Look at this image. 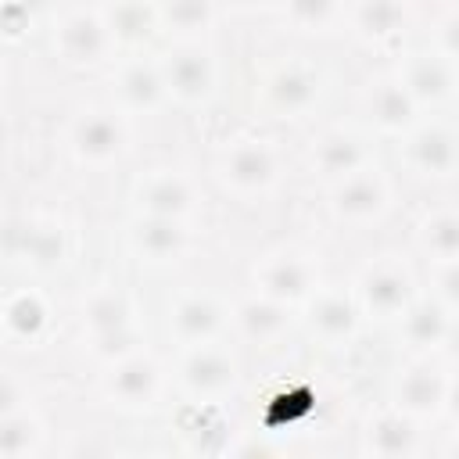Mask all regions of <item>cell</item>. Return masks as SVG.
<instances>
[{
    "label": "cell",
    "mask_w": 459,
    "mask_h": 459,
    "mask_svg": "<svg viewBox=\"0 0 459 459\" xmlns=\"http://www.w3.org/2000/svg\"><path fill=\"white\" fill-rule=\"evenodd\" d=\"M82 337H86V348L93 351L97 362H115L129 351H140L143 337H140V326H136V305L133 298L122 290V287H93L86 298H82Z\"/></svg>",
    "instance_id": "cell-1"
},
{
    "label": "cell",
    "mask_w": 459,
    "mask_h": 459,
    "mask_svg": "<svg viewBox=\"0 0 459 459\" xmlns=\"http://www.w3.org/2000/svg\"><path fill=\"white\" fill-rule=\"evenodd\" d=\"M215 176L226 194H233L240 201H258L276 190V183L283 176V161H280V151L273 140L237 136L222 147V154L215 161Z\"/></svg>",
    "instance_id": "cell-2"
},
{
    "label": "cell",
    "mask_w": 459,
    "mask_h": 459,
    "mask_svg": "<svg viewBox=\"0 0 459 459\" xmlns=\"http://www.w3.org/2000/svg\"><path fill=\"white\" fill-rule=\"evenodd\" d=\"M172 380L186 402H226L240 384V362L222 341L179 348Z\"/></svg>",
    "instance_id": "cell-3"
},
{
    "label": "cell",
    "mask_w": 459,
    "mask_h": 459,
    "mask_svg": "<svg viewBox=\"0 0 459 459\" xmlns=\"http://www.w3.org/2000/svg\"><path fill=\"white\" fill-rule=\"evenodd\" d=\"M169 100L179 108H204L219 90V65L201 39H176L158 54Z\"/></svg>",
    "instance_id": "cell-4"
},
{
    "label": "cell",
    "mask_w": 459,
    "mask_h": 459,
    "mask_svg": "<svg viewBox=\"0 0 459 459\" xmlns=\"http://www.w3.org/2000/svg\"><path fill=\"white\" fill-rule=\"evenodd\" d=\"M326 212L341 226H380L391 215V183L377 165L326 183Z\"/></svg>",
    "instance_id": "cell-5"
},
{
    "label": "cell",
    "mask_w": 459,
    "mask_h": 459,
    "mask_svg": "<svg viewBox=\"0 0 459 459\" xmlns=\"http://www.w3.org/2000/svg\"><path fill=\"white\" fill-rule=\"evenodd\" d=\"M420 298V287H416V276L409 273V265L394 255H384V258H373L359 280H355V301L362 308L366 319H377V323H398L402 312Z\"/></svg>",
    "instance_id": "cell-6"
},
{
    "label": "cell",
    "mask_w": 459,
    "mask_h": 459,
    "mask_svg": "<svg viewBox=\"0 0 459 459\" xmlns=\"http://www.w3.org/2000/svg\"><path fill=\"white\" fill-rule=\"evenodd\" d=\"M50 47H54V57L68 68H100V65H108L122 54L108 22H104V14L86 11V7L65 11L54 22Z\"/></svg>",
    "instance_id": "cell-7"
},
{
    "label": "cell",
    "mask_w": 459,
    "mask_h": 459,
    "mask_svg": "<svg viewBox=\"0 0 459 459\" xmlns=\"http://www.w3.org/2000/svg\"><path fill=\"white\" fill-rule=\"evenodd\" d=\"M100 394L118 412H151L165 394V373L158 359L140 348L104 366Z\"/></svg>",
    "instance_id": "cell-8"
},
{
    "label": "cell",
    "mask_w": 459,
    "mask_h": 459,
    "mask_svg": "<svg viewBox=\"0 0 459 459\" xmlns=\"http://www.w3.org/2000/svg\"><path fill=\"white\" fill-rule=\"evenodd\" d=\"M398 161L420 179H455L459 176V126L445 118H420L398 140Z\"/></svg>",
    "instance_id": "cell-9"
},
{
    "label": "cell",
    "mask_w": 459,
    "mask_h": 459,
    "mask_svg": "<svg viewBox=\"0 0 459 459\" xmlns=\"http://www.w3.org/2000/svg\"><path fill=\"white\" fill-rule=\"evenodd\" d=\"M65 147L86 169L115 165L129 147V129H126L122 111H115V108H86V111H79L68 122Z\"/></svg>",
    "instance_id": "cell-10"
},
{
    "label": "cell",
    "mask_w": 459,
    "mask_h": 459,
    "mask_svg": "<svg viewBox=\"0 0 459 459\" xmlns=\"http://www.w3.org/2000/svg\"><path fill=\"white\" fill-rule=\"evenodd\" d=\"M326 97V75L305 61L273 65L258 82V100L276 118H305Z\"/></svg>",
    "instance_id": "cell-11"
},
{
    "label": "cell",
    "mask_w": 459,
    "mask_h": 459,
    "mask_svg": "<svg viewBox=\"0 0 459 459\" xmlns=\"http://www.w3.org/2000/svg\"><path fill=\"white\" fill-rule=\"evenodd\" d=\"M197 201H201L197 197V183L186 172L169 169V165L140 172L133 179V190H129L133 215H161V219L186 222L197 212Z\"/></svg>",
    "instance_id": "cell-12"
},
{
    "label": "cell",
    "mask_w": 459,
    "mask_h": 459,
    "mask_svg": "<svg viewBox=\"0 0 459 459\" xmlns=\"http://www.w3.org/2000/svg\"><path fill=\"white\" fill-rule=\"evenodd\" d=\"M319 265L308 251H273L255 265V290L269 294L283 305H290L294 312H301V305L319 290Z\"/></svg>",
    "instance_id": "cell-13"
},
{
    "label": "cell",
    "mask_w": 459,
    "mask_h": 459,
    "mask_svg": "<svg viewBox=\"0 0 459 459\" xmlns=\"http://www.w3.org/2000/svg\"><path fill=\"white\" fill-rule=\"evenodd\" d=\"M394 75L412 93L420 111H437V108L452 104L459 93V65H452L448 57H441L430 47L405 50L394 65Z\"/></svg>",
    "instance_id": "cell-14"
},
{
    "label": "cell",
    "mask_w": 459,
    "mask_h": 459,
    "mask_svg": "<svg viewBox=\"0 0 459 459\" xmlns=\"http://www.w3.org/2000/svg\"><path fill=\"white\" fill-rule=\"evenodd\" d=\"M362 308L355 301V290H341V287H319L305 305H301V326L312 341H319L323 348H344L359 337L362 330Z\"/></svg>",
    "instance_id": "cell-15"
},
{
    "label": "cell",
    "mask_w": 459,
    "mask_h": 459,
    "mask_svg": "<svg viewBox=\"0 0 459 459\" xmlns=\"http://www.w3.org/2000/svg\"><path fill=\"white\" fill-rule=\"evenodd\" d=\"M448 377L452 373H445V366H437L430 355H412L391 380V405L412 420H434L445 412Z\"/></svg>",
    "instance_id": "cell-16"
},
{
    "label": "cell",
    "mask_w": 459,
    "mask_h": 459,
    "mask_svg": "<svg viewBox=\"0 0 459 459\" xmlns=\"http://www.w3.org/2000/svg\"><path fill=\"white\" fill-rule=\"evenodd\" d=\"M111 93L122 115H154L161 111L169 100L158 57H143V54H126L115 61L111 72Z\"/></svg>",
    "instance_id": "cell-17"
},
{
    "label": "cell",
    "mask_w": 459,
    "mask_h": 459,
    "mask_svg": "<svg viewBox=\"0 0 459 459\" xmlns=\"http://www.w3.org/2000/svg\"><path fill=\"white\" fill-rule=\"evenodd\" d=\"M169 337L179 344V348H190V344H208V341H222L226 326H230V312L226 305L208 294V290H179L172 301H169Z\"/></svg>",
    "instance_id": "cell-18"
},
{
    "label": "cell",
    "mask_w": 459,
    "mask_h": 459,
    "mask_svg": "<svg viewBox=\"0 0 459 459\" xmlns=\"http://www.w3.org/2000/svg\"><path fill=\"white\" fill-rule=\"evenodd\" d=\"M126 251L154 269L176 265L190 251V230L179 219H161V215H133L126 222Z\"/></svg>",
    "instance_id": "cell-19"
},
{
    "label": "cell",
    "mask_w": 459,
    "mask_h": 459,
    "mask_svg": "<svg viewBox=\"0 0 459 459\" xmlns=\"http://www.w3.org/2000/svg\"><path fill=\"white\" fill-rule=\"evenodd\" d=\"M362 115L369 122V129H377L380 136H391V140H402L420 118V104L412 100V93L402 86V79L391 72V75H377L366 93H362Z\"/></svg>",
    "instance_id": "cell-20"
},
{
    "label": "cell",
    "mask_w": 459,
    "mask_h": 459,
    "mask_svg": "<svg viewBox=\"0 0 459 459\" xmlns=\"http://www.w3.org/2000/svg\"><path fill=\"white\" fill-rule=\"evenodd\" d=\"M308 165H312V172H316L319 179L333 183V179H344V176H351V172H359V169H366V165H377V161H373V143H369V136L337 126V129H326V133L312 143Z\"/></svg>",
    "instance_id": "cell-21"
},
{
    "label": "cell",
    "mask_w": 459,
    "mask_h": 459,
    "mask_svg": "<svg viewBox=\"0 0 459 459\" xmlns=\"http://www.w3.org/2000/svg\"><path fill=\"white\" fill-rule=\"evenodd\" d=\"M7 255L36 273H50L68 262V233L61 222L50 219H29L22 226H11L7 233Z\"/></svg>",
    "instance_id": "cell-22"
},
{
    "label": "cell",
    "mask_w": 459,
    "mask_h": 459,
    "mask_svg": "<svg viewBox=\"0 0 459 459\" xmlns=\"http://www.w3.org/2000/svg\"><path fill=\"white\" fill-rule=\"evenodd\" d=\"M230 326L237 330V337H244L247 344H258V348H269V344H280L290 326H294V308L269 298V294H251L244 301H237L230 308Z\"/></svg>",
    "instance_id": "cell-23"
},
{
    "label": "cell",
    "mask_w": 459,
    "mask_h": 459,
    "mask_svg": "<svg viewBox=\"0 0 459 459\" xmlns=\"http://www.w3.org/2000/svg\"><path fill=\"white\" fill-rule=\"evenodd\" d=\"M420 448H423L420 420H412L409 412L387 405V409H380L377 416L366 420V430H362V452L366 455H377V459H409Z\"/></svg>",
    "instance_id": "cell-24"
},
{
    "label": "cell",
    "mask_w": 459,
    "mask_h": 459,
    "mask_svg": "<svg viewBox=\"0 0 459 459\" xmlns=\"http://www.w3.org/2000/svg\"><path fill=\"white\" fill-rule=\"evenodd\" d=\"M452 308L441 305L434 294H420L398 319V337L412 355H434L445 348L448 326H452Z\"/></svg>",
    "instance_id": "cell-25"
},
{
    "label": "cell",
    "mask_w": 459,
    "mask_h": 459,
    "mask_svg": "<svg viewBox=\"0 0 459 459\" xmlns=\"http://www.w3.org/2000/svg\"><path fill=\"white\" fill-rule=\"evenodd\" d=\"M118 50L140 54L151 39L161 36V18H158V0H111L100 7Z\"/></svg>",
    "instance_id": "cell-26"
},
{
    "label": "cell",
    "mask_w": 459,
    "mask_h": 459,
    "mask_svg": "<svg viewBox=\"0 0 459 459\" xmlns=\"http://www.w3.org/2000/svg\"><path fill=\"white\" fill-rule=\"evenodd\" d=\"M0 319H4V333L7 341L14 344H39L50 330V319H54V308L47 301L43 290L36 287H18L4 298V308H0Z\"/></svg>",
    "instance_id": "cell-27"
},
{
    "label": "cell",
    "mask_w": 459,
    "mask_h": 459,
    "mask_svg": "<svg viewBox=\"0 0 459 459\" xmlns=\"http://www.w3.org/2000/svg\"><path fill=\"white\" fill-rule=\"evenodd\" d=\"M348 25L369 47L394 43L409 25V0H355L348 7Z\"/></svg>",
    "instance_id": "cell-28"
},
{
    "label": "cell",
    "mask_w": 459,
    "mask_h": 459,
    "mask_svg": "<svg viewBox=\"0 0 459 459\" xmlns=\"http://www.w3.org/2000/svg\"><path fill=\"white\" fill-rule=\"evenodd\" d=\"M43 437H47L43 420L29 402L0 412V455L4 459H32V455H39Z\"/></svg>",
    "instance_id": "cell-29"
},
{
    "label": "cell",
    "mask_w": 459,
    "mask_h": 459,
    "mask_svg": "<svg viewBox=\"0 0 459 459\" xmlns=\"http://www.w3.org/2000/svg\"><path fill=\"white\" fill-rule=\"evenodd\" d=\"M158 18L165 36L201 39L219 18V0H158Z\"/></svg>",
    "instance_id": "cell-30"
},
{
    "label": "cell",
    "mask_w": 459,
    "mask_h": 459,
    "mask_svg": "<svg viewBox=\"0 0 459 459\" xmlns=\"http://www.w3.org/2000/svg\"><path fill=\"white\" fill-rule=\"evenodd\" d=\"M416 244L430 262L459 258V208H437L416 226Z\"/></svg>",
    "instance_id": "cell-31"
},
{
    "label": "cell",
    "mask_w": 459,
    "mask_h": 459,
    "mask_svg": "<svg viewBox=\"0 0 459 459\" xmlns=\"http://www.w3.org/2000/svg\"><path fill=\"white\" fill-rule=\"evenodd\" d=\"M280 14L294 32H308V36L330 32L341 18H348L344 0H283Z\"/></svg>",
    "instance_id": "cell-32"
},
{
    "label": "cell",
    "mask_w": 459,
    "mask_h": 459,
    "mask_svg": "<svg viewBox=\"0 0 459 459\" xmlns=\"http://www.w3.org/2000/svg\"><path fill=\"white\" fill-rule=\"evenodd\" d=\"M427 47H430V50H437L441 57H448L452 65H459V7L445 11V14L434 22Z\"/></svg>",
    "instance_id": "cell-33"
},
{
    "label": "cell",
    "mask_w": 459,
    "mask_h": 459,
    "mask_svg": "<svg viewBox=\"0 0 459 459\" xmlns=\"http://www.w3.org/2000/svg\"><path fill=\"white\" fill-rule=\"evenodd\" d=\"M430 294L452 312H459V258L430 262Z\"/></svg>",
    "instance_id": "cell-34"
},
{
    "label": "cell",
    "mask_w": 459,
    "mask_h": 459,
    "mask_svg": "<svg viewBox=\"0 0 459 459\" xmlns=\"http://www.w3.org/2000/svg\"><path fill=\"white\" fill-rule=\"evenodd\" d=\"M36 22H39V14H36L32 7H25V4H18V0H4V36H7L11 43L22 39V32H32Z\"/></svg>",
    "instance_id": "cell-35"
},
{
    "label": "cell",
    "mask_w": 459,
    "mask_h": 459,
    "mask_svg": "<svg viewBox=\"0 0 459 459\" xmlns=\"http://www.w3.org/2000/svg\"><path fill=\"white\" fill-rule=\"evenodd\" d=\"M441 416H448L459 427V373L448 377V394H445V412Z\"/></svg>",
    "instance_id": "cell-36"
},
{
    "label": "cell",
    "mask_w": 459,
    "mask_h": 459,
    "mask_svg": "<svg viewBox=\"0 0 459 459\" xmlns=\"http://www.w3.org/2000/svg\"><path fill=\"white\" fill-rule=\"evenodd\" d=\"M441 351L459 362V312L452 316V326H448V337H445V348H441Z\"/></svg>",
    "instance_id": "cell-37"
},
{
    "label": "cell",
    "mask_w": 459,
    "mask_h": 459,
    "mask_svg": "<svg viewBox=\"0 0 459 459\" xmlns=\"http://www.w3.org/2000/svg\"><path fill=\"white\" fill-rule=\"evenodd\" d=\"M230 7H237V11H273V7H280L283 0H226Z\"/></svg>",
    "instance_id": "cell-38"
},
{
    "label": "cell",
    "mask_w": 459,
    "mask_h": 459,
    "mask_svg": "<svg viewBox=\"0 0 459 459\" xmlns=\"http://www.w3.org/2000/svg\"><path fill=\"white\" fill-rule=\"evenodd\" d=\"M448 455H459V434L452 437V445H448Z\"/></svg>",
    "instance_id": "cell-39"
}]
</instances>
